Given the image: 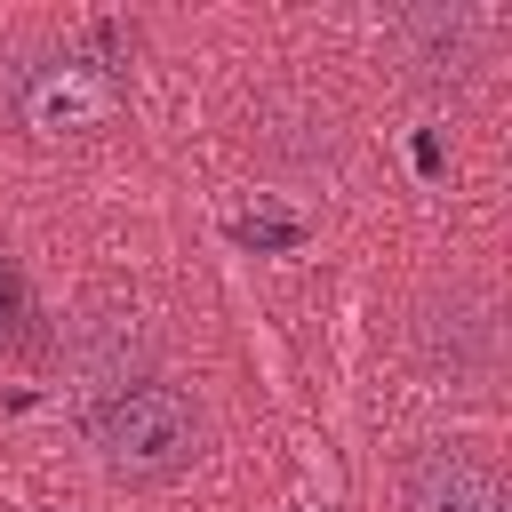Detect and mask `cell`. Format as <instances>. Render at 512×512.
Returning a JSON list of instances; mask_svg holds the SVG:
<instances>
[{"mask_svg": "<svg viewBox=\"0 0 512 512\" xmlns=\"http://www.w3.org/2000/svg\"><path fill=\"white\" fill-rule=\"evenodd\" d=\"M392 40H400L408 72L432 80V88H464L488 64V40H480V16L472 8H400L392 16Z\"/></svg>", "mask_w": 512, "mask_h": 512, "instance_id": "obj_6", "label": "cell"}, {"mask_svg": "<svg viewBox=\"0 0 512 512\" xmlns=\"http://www.w3.org/2000/svg\"><path fill=\"white\" fill-rule=\"evenodd\" d=\"M8 312H16V272L0 264V328H8Z\"/></svg>", "mask_w": 512, "mask_h": 512, "instance_id": "obj_8", "label": "cell"}, {"mask_svg": "<svg viewBox=\"0 0 512 512\" xmlns=\"http://www.w3.org/2000/svg\"><path fill=\"white\" fill-rule=\"evenodd\" d=\"M88 448L112 488H168L208 456V408L176 376H136L104 408H88Z\"/></svg>", "mask_w": 512, "mask_h": 512, "instance_id": "obj_1", "label": "cell"}, {"mask_svg": "<svg viewBox=\"0 0 512 512\" xmlns=\"http://www.w3.org/2000/svg\"><path fill=\"white\" fill-rule=\"evenodd\" d=\"M408 344L424 360V376H448L464 392H488L496 368H504V320H496V296L480 280H448L416 304L408 320Z\"/></svg>", "mask_w": 512, "mask_h": 512, "instance_id": "obj_3", "label": "cell"}, {"mask_svg": "<svg viewBox=\"0 0 512 512\" xmlns=\"http://www.w3.org/2000/svg\"><path fill=\"white\" fill-rule=\"evenodd\" d=\"M400 512H512V496L464 440H416L400 456Z\"/></svg>", "mask_w": 512, "mask_h": 512, "instance_id": "obj_4", "label": "cell"}, {"mask_svg": "<svg viewBox=\"0 0 512 512\" xmlns=\"http://www.w3.org/2000/svg\"><path fill=\"white\" fill-rule=\"evenodd\" d=\"M144 328H136V312H88V320H72L64 328V376L80 384V400L88 408H104L112 392H128L136 376H144Z\"/></svg>", "mask_w": 512, "mask_h": 512, "instance_id": "obj_5", "label": "cell"}, {"mask_svg": "<svg viewBox=\"0 0 512 512\" xmlns=\"http://www.w3.org/2000/svg\"><path fill=\"white\" fill-rule=\"evenodd\" d=\"M8 112L32 144H88L128 112V80L88 48H32L8 72Z\"/></svg>", "mask_w": 512, "mask_h": 512, "instance_id": "obj_2", "label": "cell"}, {"mask_svg": "<svg viewBox=\"0 0 512 512\" xmlns=\"http://www.w3.org/2000/svg\"><path fill=\"white\" fill-rule=\"evenodd\" d=\"M232 240H240V248H296V240H304V224H296V216H240V224H232Z\"/></svg>", "mask_w": 512, "mask_h": 512, "instance_id": "obj_7", "label": "cell"}]
</instances>
